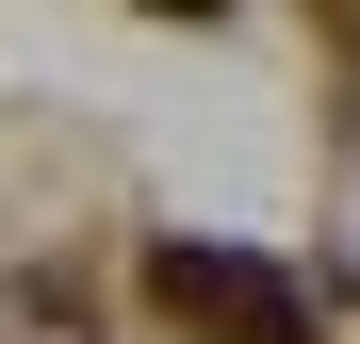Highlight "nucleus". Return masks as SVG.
<instances>
[{"instance_id": "obj_1", "label": "nucleus", "mask_w": 360, "mask_h": 344, "mask_svg": "<svg viewBox=\"0 0 360 344\" xmlns=\"http://www.w3.org/2000/svg\"><path fill=\"white\" fill-rule=\"evenodd\" d=\"M164 295H180V312H229L246 344H295V295H278L262 262H197V246H164Z\"/></svg>"}]
</instances>
